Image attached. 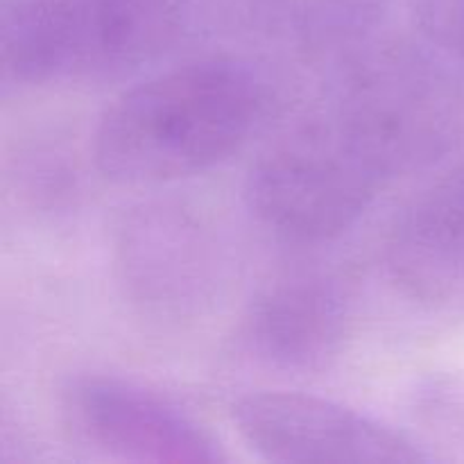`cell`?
Returning <instances> with one entry per match:
<instances>
[{
  "label": "cell",
  "instance_id": "cell-8",
  "mask_svg": "<svg viewBox=\"0 0 464 464\" xmlns=\"http://www.w3.org/2000/svg\"><path fill=\"white\" fill-rule=\"evenodd\" d=\"M352 322V297L329 272H295L263 288L240 324L258 362L284 372L322 370L338 356Z\"/></svg>",
  "mask_w": 464,
  "mask_h": 464
},
{
  "label": "cell",
  "instance_id": "cell-3",
  "mask_svg": "<svg viewBox=\"0 0 464 464\" xmlns=\"http://www.w3.org/2000/svg\"><path fill=\"white\" fill-rule=\"evenodd\" d=\"M184 0H5L0 63L23 84L125 75L181 34Z\"/></svg>",
  "mask_w": 464,
  "mask_h": 464
},
{
  "label": "cell",
  "instance_id": "cell-2",
  "mask_svg": "<svg viewBox=\"0 0 464 464\" xmlns=\"http://www.w3.org/2000/svg\"><path fill=\"white\" fill-rule=\"evenodd\" d=\"M392 177L367 136L326 104L256 159L245 195L272 236L320 245L352 229Z\"/></svg>",
  "mask_w": 464,
  "mask_h": 464
},
{
  "label": "cell",
  "instance_id": "cell-11",
  "mask_svg": "<svg viewBox=\"0 0 464 464\" xmlns=\"http://www.w3.org/2000/svg\"><path fill=\"white\" fill-rule=\"evenodd\" d=\"M421 34L444 54L464 59V0H411Z\"/></svg>",
  "mask_w": 464,
  "mask_h": 464
},
{
  "label": "cell",
  "instance_id": "cell-6",
  "mask_svg": "<svg viewBox=\"0 0 464 464\" xmlns=\"http://www.w3.org/2000/svg\"><path fill=\"white\" fill-rule=\"evenodd\" d=\"M243 442L270 462L421 464L430 456L399 430L329 399L295 392L245 394L231 406Z\"/></svg>",
  "mask_w": 464,
  "mask_h": 464
},
{
  "label": "cell",
  "instance_id": "cell-1",
  "mask_svg": "<svg viewBox=\"0 0 464 464\" xmlns=\"http://www.w3.org/2000/svg\"><path fill=\"white\" fill-rule=\"evenodd\" d=\"M267 107L263 77L234 57L172 68L125 91L100 118L93 159L125 186L166 184L238 152Z\"/></svg>",
  "mask_w": 464,
  "mask_h": 464
},
{
  "label": "cell",
  "instance_id": "cell-9",
  "mask_svg": "<svg viewBox=\"0 0 464 464\" xmlns=\"http://www.w3.org/2000/svg\"><path fill=\"white\" fill-rule=\"evenodd\" d=\"M392 284L415 302H451L464 290V166L421 190L385 240Z\"/></svg>",
  "mask_w": 464,
  "mask_h": 464
},
{
  "label": "cell",
  "instance_id": "cell-10",
  "mask_svg": "<svg viewBox=\"0 0 464 464\" xmlns=\"http://www.w3.org/2000/svg\"><path fill=\"white\" fill-rule=\"evenodd\" d=\"M417 424L438 442L464 449V374L440 372L412 392Z\"/></svg>",
  "mask_w": 464,
  "mask_h": 464
},
{
  "label": "cell",
  "instance_id": "cell-5",
  "mask_svg": "<svg viewBox=\"0 0 464 464\" xmlns=\"http://www.w3.org/2000/svg\"><path fill=\"white\" fill-rule=\"evenodd\" d=\"M111 261L122 295L154 320L199 315L225 272L211 227L172 202L130 208L113 231Z\"/></svg>",
  "mask_w": 464,
  "mask_h": 464
},
{
  "label": "cell",
  "instance_id": "cell-4",
  "mask_svg": "<svg viewBox=\"0 0 464 464\" xmlns=\"http://www.w3.org/2000/svg\"><path fill=\"white\" fill-rule=\"evenodd\" d=\"M376 143L394 175L435 161L460 130V82L408 48L374 53L349 68L331 100Z\"/></svg>",
  "mask_w": 464,
  "mask_h": 464
},
{
  "label": "cell",
  "instance_id": "cell-7",
  "mask_svg": "<svg viewBox=\"0 0 464 464\" xmlns=\"http://www.w3.org/2000/svg\"><path fill=\"white\" fill-rule=\"evenodd\" d=\"M62 412L82 442L134 462H222L218 440L163 394L118 376H75L62 388Z\"/></svg>",
  "mask_w": 464,
  "mask_h": 464
}]
</instances>
